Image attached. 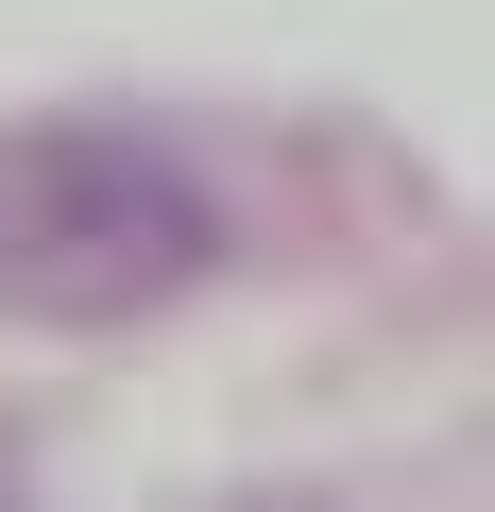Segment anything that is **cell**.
I'll return each instance as SVG.
<instances>
[{"label":"cell","mask_w":495,"mask_h":512,"mask_svg":"<svg viewBox=\"0 0 495 512\" xmlns=\"http://www.w3.org/2000/svg\"><path fill=\"white\" fill-rule=\"evenodd\" d=\"M222 274V188L137 120L0 137V325H137Z\"/></svg>","instance_id":"6da1fadb"}]
</instances>
